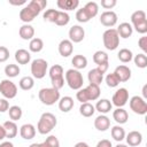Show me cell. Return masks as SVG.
I'll return each instance as SVG.
<instances>
[{"label":"cell","instance_id":"obj_1","mask_svg":"<svg viewBox=\"0 0 147 147\" xmlns=\"http://www.w3.org/2000/svg\"><path fill=\"white\" fill-rule=\"evenodd\" d=\"M47 6L46 0H31L28 5H25L20 11V20L25 24H29L38 16L41 10Z\"/></svg>","mask_w":147,"mask_h":147},{"label":"cell","instance_id":"obj_2","mask_svg":"<svg viewBox=\"0 0 147 147\" xmlns=\"http://www.w3.org/2000/svg\"><path fill=\"white\" fill-rule=\"evenodd\" d=\"M100 94H101V90L99 85L88 84L86 87L78 90V92L76 93V98L80 103H84V102L98 100Z\"/></svg>","mask_w":147,"mask_h":147},{"label":"cell","instance_id":"obj_3","mask_svg":"<svg viewBox=\"0 0 147 147\" xmlns=\"http://www.w3.org/2000/svg\"><path fill=\"white\" fill-rule=\"evenodd\" d=\"M57 124V119L54 114L52 113H44L41 114L38 124H37V130L40 134H47L49 133Z\"/></svg>","mask_w":147,"mask_h":147},{"label":"cell","instance_id":"obj_4","mask_svg":"<svg viewBox=\"0 0 147 147\" xmlns=\"http://www.w3.org/2000/svg\"><path fill=\"white\" fill-rule=\"evenodd\" d=\"M38 98L42 105L53 106L55 102H59L60 100V91L54 87H44L39 91Z\"/></svg>","mask_w":147,"mask_h":147},{"label":"cell","instance_id":"obj_5","mask_svg":"<svg viewBox=\"0 0 147 147\" xmlns=\"http://www.w3.org/2000/svg\"><path fill=\"white\" fill-rule=\"evenodd\" d=\"M64 78H65V82L68 84V86L71 88V90H80L83 87V84H84V78H83V75L80 74L79 70H76V69H69L65 71L64 74Z\"/></svg>","mask_w":147,"mask_h":147},{"label":"cell","instance_id":"obj_6","mask_svg":"<svg viewBox=\"0 0 147 147\" xmlns=\"http://www.w3.org/2000/svg\"><path fill=\"white\" fill-rule=\"evenodd\" d=\"M131 25L138 33L145 34L147 32V18L144 10H136L131 15Z\"/></svg>","mask_w":147,"mask_h":147},{"label":"cell","instance_id":"obj_7","mask_svg":"<svg viewBox=\"0 0 147 147\" xmlns=\"http://www.w3.org/2000/svg\"><path fill=\"white\" fill-rule=\"evenodd\" d=\"M49 78L52 82V87L56 88V90H61L64 85V72H63V68L60 64H54L51 67L49 71Z\"/></svg>","mask_w":147,"mask_h":147},{"label":"cell","instance_id":"obj_8","mask_svg":"<svg viewBox=\"0 0 147 147\" xmlns=\"http://www.w3.org/2000/svg\"><path fill=\"white\" fill-rule=\"evenodd\" d=\"M102 41L103 46L108 51H115L119 46V36L116 31V29H107L102 34Z\"/></svg>","mask_w":147,"mask_h":147},{"label":"cell","instance_id":"obj_9","mask_svg":"<svg viewBox=\"0 0 147 147\" xmlns=\"http://www.w3.org/2000/svg\"><path fill=\"white\" fill-rule=\"evenodd\" d=\"M48 69V63L44 59H36L31 62V74L33 78L41 79L46 76Z\"/></svg>","mask_w":147,"mask_h":147},{"label":"cell","instance_id":"obj_10","mask_svg":"<svg viewBox=\"0 0 147 147\" xmlns=\"http://www.w3.org/2000/svg\"><path fill=\"white\" fill-rule=\"evenodd\" d=\"M0 93L5 99H14L17 94V86L10 79H2L0 82Z\"/></svg>","mask_w":147,"mask_h":147},{"label":"cell","instance_id":"obj_11","mask_svg":"<svg viewBox=\"0 0 147 147\" xmlns=\"http://www.w3.org/2000/svg\"><path fill=\"white\" fill-rule=\"evenodd\" d=\"M129 105H130V108L133 113H136L138 115H146L147 114V102L144 98H141L139 95H134L130 99Z\"/></svg>","mask_w":147,"mask_h":147},{"label":"cell","instance_id":"obj_12","mask_svg":"<svg viewBox=\"0 0 147 147\" xmlns=\"http://www.w3.org/2000/svg\"><path fill=\"white\" fill-rule=\"evenodd\" d=\"M129 101V91L125 87H119L116 90L111 98V105L116 106L117 108H123L126 102Z\"/></svg>","mask_w":147,"mask_h":147},{"label":"cell","instance_id":"obj_13","mask_svg":"<svg viewBox=\"0 0 147 147\" xmlns=\"http://www.w3.org/2000/svg\"><path fill=\"white\" fill-rule=\"evenodd\" d=\"M117 20H118L117 14L115 11H113V10H106V11H103L100 15V22H101V24L105 25V26H107V28H109V29L113 28L117 23Z\"/></svg>","mask_w":147,"mask_h":147},{"label":"cell","instance_id":"obj_14","mask_svg":"<svg viewBox=\"0 0 147 147\" xmlns=\"http://www.w3.org/2000/svg\"><path fill=\"white\" fill-rule=\"evenodd\" d=\"M85 38V30L80 25H72L69 29V40L71 42H80Z\"/></svg>","mask_w":147,"mask_h":147},{"label":"cell","instance_id":"obj_15","mask_svg":"<svg viewBox=\"0 0 147 147\" xmlns=\"http://www.w3.org/2000/svg\"><path fill=\"white\" fill-rule=\"evenodd\" d=\"M114 74L117 76V78L119 79L121 83L127 82L131 78V69L125 64H121V65L116 67Z\"/></svg>","mask_w":147,"mask_h":147},{"label":"cell","instance_id":"obj_16","mask_svg":"<svg viewBox=\"0 0 147 147\" xmlns=\"http://www.w3.org/2000/svg\"><path fill=\"white\" fill-rule=\"evenodd\" d=\"M94 127L98 130V131H101V132H105L107 131L109 127H110V119L108 116L106 115H99L98 117H95L94 119Z\"/></svg>","mask_w":147,"mask_h":147},{"label":"cell","instance_id":"obj_17","mask_svg":"<svg viewBox=\"0 0 147 147\" xmlns=\"http://www.w3.org/2000/svg\"><path fill=\"white\" fill-rule=\"evenodd\" d=\"M74 51V45L69 39H63L59 44V53L63 57H68L72 54Z\"/></svg>","mask_w":147,"mask_h":147},{"label":"cell","instance_id":"obj_18","mask_svg":"<svg viewBox=\"0 0 147 147\" xmlns=\"http://www.w3.org/2000/svg\"><path fill=\"white\" fill-rule=\"evenodd\" d=\"M20 134L23 139L25 140H31L34 138L36 136V127L34 125L30 124V123H26V124H23L21 127H20Z\"/></svg>","mask_w":147,"mask_h":147},{"label":"cell","instance_id":"obj_19","mask_svg":"<svg viewBox=\"0 0 147 147\" xmlns=\"http://www.w3.org/2000/svg\"><path fill=\"white\" fill-rule=\"evenodd\" d=\"M125 139L129 146L136 147L139 146L142 141V134L139 131H130L127 134H125Z\"/></svg>","mask_w":147,"mask_h":147},{"label":"cell","instance_id":"obj_20","mask_svg":"<svg viewBox=\"0 0 147 147\" xmlns=\"http://www.w3.org/2000/svg\"><path fill=\"white\" fill-rule=\"evenodd\" d=\"M94 108H95V111H99L100 114L106 115L107 113H109L111 110L113 105H111L110 100H108V99H100L96 101Z\"/></svg>","mask_w":147,"mask_h":147},{"label":"cell","instance_id":"obj_21","mask_svg":"<svg viewBox=\"0 0 147 147\" xmlns=\"http://www.w3.org/2000/svg\"><path fill=\"white\" fill-rule=\"evenodd\" d=\"M3 129H5V132H6V138H15L18 133V127L16 125V123L14 121H6L3 124H2Z\"/></svg>","mask_w":147,"mask_h":147},{"label":"cell","instance_id":"obj_22","mask_svg":"<svg viewBox=\"0 0 147 147\" xmlns=\"http://www.w3.org/2000/svg\"><path fill=\"white\" fill-rule=\"evenodd\" d=\"M18 34L23 40H31L34 38V29L31 24H23L18 30Z\"/></svg>","mask_w":147,"mask_h":147},{"label":"cell","instance_id":"obj_23","mask_svg":"<svg viewBox=\"0 0 147 147\" xmlns=\"http://www.w3.org/2000/svg\"><path fill=\"white\" fill-rule=\"evenodd\" d=\"M15 61L18 64H28L31 61V54L24 48H20L15 52Z\"/></svg>","mask_w":147,"mask_h":147},{"label":"cell","instance_id":"obj_24","mask_svg":"<svg viewBox=\"0 0 147 147\" xmlns=\"http://www.w3.org/2000/svg\"><path fill=\"white\" fill-rule=\"evenodd\" d=\"M116 31H117L118 36H119L121 38H123V39H126V38L131 37L132 33H133L132 25H131L130 23H127V22H123V23H121V24L118 25V28L116 29Z\"/></svg>","mask_w":147,"mask_h":147},{"label":"cell","instance_id":"obj_25","mask_svg":"<svg viewBox=\"0 0 147 147\" xmlns=\"http://www.w3.org/2000/svg\"><path fill=\"white\" fill-rule=\"evenodd\" d=\"M87 79H88V83L90 84H94V85H99L102 83L103 80V74H101L98 68H94V69H91L87 74Z\"/></svg>","mask_w":147,"mask_h":147},{"label":"cell","instance_id":"obj_26","mask_svg":"<svg viewBox=\"0 0 147 147\" xmlns=\"http://www.w3.org/2000/svg\"><path fill=\"white\" fill-rule=\"evenodd\" d=\"M113 118L117 124H125L129 119V114L124 108H116L113 111Z\"/></svg>","mask_w":147,"mask_h":147},{"label":"cell","instance_id":"obj_27","mask_svg":"<svg viewBox=\"0 0 147 147\" xmlns=\"http://www.w3.org/2000/svg\"><path fill=\"white\" fill-rule=\"evenodd\" d=\"M74 105H75L74 99L71 96H68V95L62 96L59 100V109L63 113H69L74 108Z\"/></svg>","mask_w":147,"mask_h":147},{"label":"cell","instance_id":"obj_28","mask_svg":"<svg viewBox=\"0 0 147 147\" xmlns=\"http://www.w3.org/2000/svg\"><path fill=\"white\" fill-rule=\"evenodd\" d=\"M56 5L60 9H63V11L74 10L79 6V1L78 0H57Z\"/></svg>","mask_w":147,"mask_h":147},{"label":"cell","instance_id":"obj_29","mask_svg":"<svg viewBox=\"0 0 147 147\" xmlns=\"http://www.w3.org/2000/svg\"><path fill=\"white\" fill-rule=\"evenodd\" d=\"M71 64L74 65V69H76V70L85 69L87 67V59L82 54L75 55L71 60Z\"/></svg>","mask_w":147,"mask_h":147},{"label":"cell","instance_id":"obj_30","mask_svg":"<svg viewBox=\"0 0 147 147\" xmlns=\"http://www.w3.org/2000/svg\"><path fill=\"white\" fill-rule=\"evenodd\" d=\"M79 113H80V115H82L83 117H91V116L94 115L95 108H94V106H93L92 103H90V102H84V103H82L80 107H79Z\"/></svg>","mask_w":147,"mask_h":147},{"label":"cell","instance_id":"obj_31","mask_svg":"<svg viewBox=\"0 0 147 147\" xmlns=\"http://www.w3.org/2000/svg\"><path fill=\"white\" fill-rule=\"evenodd\" d=\"M110 133H111V137L114 140H116L117 142H121L122 140L125 139V131L124 129L121 126V125H115L111 127L110 130Z\"/></svg>","mask_w":147,"mask_h":147},{"label":"cell","instance_id":"obj_32","mask_svg":"<svg viewBox=\"0 0 147 147\" xmlns=\"http://www.w3.org/2000/svg\"><path fill=\"white\" fill-rule=\"evenodd\" d=\"M42 48H44V41H42V39L34 37V38H32L30 40V42H29V49H30V52H32V53H39V52L42 51Z\"/></svg>","mask_w":147,"mask_h":147},{"label":"cell","instance_id":"obj_33","mask_svg":"<svg viewBox=\"0 0 147 147\" xmlns=\"http://www.w3.org/2000/svg\"><path fill=\"white\" fill-rule=\"evenodd\" d=\"M18 85H20V88H22L23 91H30L34 86V79L31 76H24L20 79Z\"/></svg>","mask_w":147,"mask_h":147},{"label":"cell","instance_id":"obj_34","mask_svg":"<svg viewBox=\"0 0 147 147\" xmlns=\"http://www.w3.org/2000/svg\"><path fill=\"white\" fill-rule=\"evenodd\" d=\"M83 8H84V10L86 11V14L88 15L90 18L95 17V16L98 15V13H99V6H98V3L94 2V1L87 2Z\"/></svg>","mask_w":147,"mask_h":147},{"label":"cell","instance_id":"obj_35","mask_svg":"<svg viewBox=\"0 0 147 147\" xmlns=\"http://www.w3.org/2000/svg\"><path fill=\"white\" fill-rule=\"evenodd\" d=\"M70 21V16L67 11H63V10H59L57 11V15H56V18H55V24L59 25V26H64L69 23Z\"/></svg>","mask_w":147,"mask_h":147},{"label":"cell","instance_id":"obj_36","mask_svg":"<svg viewBox=\"0 0 147 147\" xmlns=\"http://www.w3.org/2000/svg\"><path fill=\"white\" fill-rule=\"evenodd\" d=\"M117 57L121 62L123 63H129L130 61H132L133 59V53L129 49V48H122L119 49L118 54H117Z\"/></svg>","mask_w":147,"mask_h":147},{"label":"cell","instance_id":"obj_37","mask_svg":"<svg viewBox=\"0 0 147 147\" xmlns=\"http://www.w3.org/2000/svg\"><path fill=\"white\" fill-rule=\"evenodd\" d=\"M21 72V69L17 64H14V63H9L5 67V74L7 77L9 78H14V77H17L18 74Z\"/></svg>","mask_w":147,"mask_h":147},{"label":"cell","instance_id":"obj_38","mask_svg":"<svg viewBox=\"0 0 147 147\" xmlns=\"http://www.w3.org/2000/svg\"><path fill=\"white\" fill-rule=\"evenodd\" d=\"M109 60V56L106 52L103 51H96L94 54H93V61L94 63H96L98 65L99 64H102V63H107Z\"/></svg>","mask_w":147,"mask_h":147},{"label":"cell","instance_id":"obj_39","mask_svg":"<svg viewBox=\"0 0 147 147\" xmlns=\"http://www.w3.org/2000/svg\"><path fill=\"white\" fill-rule=\"evenodd\" d=\"M132 60H133L134 64H136L138 68H140V69H145V68L147 67V56H146V54H144V53H140V54L134 55V57H133Z\"/></svg>","mask_w":147,"mask_h":147},{"label":"cell","instance_id":"obj_40","mask_svg":"<svg viewBox=\"0 0 147 147\" xmlns=\"http://www.w3.org/2000/svg\"><path fill=\"white\" fill-rule=\"evenodd\" d=\"M8 114H9L10 119L15 122V121L21 119L23 113H22L21 107H18V106H11V107H9V109H8Z\"/></svg>","mask_w":147,"mask_h":147},{"label":"cell","instance_id":"obj_41","mask_svg":"<svg viewBox=\"0 0 147 147\" xmlns=\"http://www.w3.org/2000/svg\"><path fill=\"white\" fill-rule=\"evenodd\" d=\"M105 80H106V84H107L108 87H117V86L119 85V83H121L119 79L117 78V76H116L114 72L108 74V75L106 76Z\"/></svg>","mask_w":147,"mask_h":147},{"label":"cell","instance_id":"obj_42","mask_svg":"<svg viewBox=\"0 0 147 147\" xmlns=\"http://www.w3.org/2000/svg\"><path fill=\"white\" fill-rule=\"evenodd\" d=\"M57 9H47L44 14H42V18L46 21V22H51V23H54L55 22V18H56V15H57Z\"/></svg>","mask_w":147,"mask_h":147},{"label":"cell","instance_id":"obj_43","mask_svg":"<svg viewBox=\"0 0 147 147\" xmlns=\"http://www.w3.org/2000/svg\"><path fill=\"white\" fill-rule=\"evenodd\" d=\"M76 20L79 22V23H87L91 18L88 17V15L86 14V11L84 10V8H80L76 11Z\"/></svg>","mask_w":147,"mask_h":147},{"label":"cell","instance_id":"obj_44","mask_svg":"<svg viewBox=\"0 0 147 147\" xmlns=\"http://www.w3.org/2000/svg\"><path fill=\"white\" fill-rule=\"evenodd\" d=\"M45 142L48 147H60V141L55 136H48L46 138Z\"/></svg>","mask_w":147,"mask_h":147},{"label":"cell","instance_id":"obj_45","mask_svg":"<svg viewBox=\"0 0 147 147\" xmlns=\"http://www.w3.org/2000/svg\"><path fill=\"white\" fill-rule=\"evenodd\" d=\"M9 59V51L5 46H0V63L6 62Z\"/></svg>","mask_w":147,"mask_h":147},{"label":"cell","instance_id":"obj_46","mask_svg":"<svg viewBox=\"0 0 147 147\" xmlns=\"http://www.w3.org/2000/svg\"><path fill=\"white\" fill-rule=\"evenodd\" d=\"M138 46L144 52V54L147 53V37H145V36L144 37H140L139 40H138Z\"/></svg>","mask_w":147,"mask_h":147},{"label":"cell","instance_id":"obj_47","mask_svg":"<svg viewBox=\"0 0 147 147\" xmlns=\"http://www.w3.org/2000/svg\"><path fill=\"white\" fill-rule=\"evenodd\" d=\"M116 0H101V7H103L105 9H111L116 6Z\"/></svg>","mask_w":147,"mask_h":147},{"label":"cell","instance_id":"obj_48","mask_svg":"<svg viewBox=\"0 0 147 147\" xmlns=\"http://www.w3.org/2000/svg\"><path fill=\"white\" fill-rule=\"evenodd\" d=\"M9 109V102L7 99H0V113H5Z\"/></svg>","mask_w":147,"mask_h":147},{"label":"cell","instance_id":"obj_49","mask_svg":"<svg viewBox=\"0 0 147 147\" xmlns=\"http://www.w3.org/2000/svg\"><path fill=\"white\" fill-rule=\"evenodd\" d=\"M95 147H113V145H111L110 140H108V139H102V140H100V141L96 144Z\"/></svg>","mask_w":147,"mask_h":147},{"label":"cell","instance_id":"obj_50","mask_svg":"<svg viewBox=\"0 0 147 147\" xmlns=\"http://www.w3.org/2000/svg\"><path fill=\"white\" fill-rule=\"evenodd\" d=\"M96 68H98V70H99L101 74H106V72H107V70H108V68H109V62H107V63H102V64H99Z\"/></svg>","mask_w":147,"mask_h":147},{"label":"cell","instance_id":"obj_51","mask_svg":"<svg viewBox=\"0 0 147 147\" xmlns=\"http://www.w3.org/2000/svg\"><path fill=\"white\" fill-rule=\"evenodd\" d=\"M9 3L13 6H21V5H25L26 0H20V1H15V0H9Z\"/></svg>","mask_w":147,"mask_h":147},{"label":"cell","instance_id":"obj_52","mask_svg":"<svg viewBox=\"0 0 147 147\" xmlns=\"http://www.w3.org/2000/svg\"><path fill=\"white\" fill-rule=\"evenodd\" d=\"M6 138V132H5V129L2 125H0V141L3 140Z\"/></svg>","mask_w":147,"mask_h":147},{"label":"cell","instance_id":"obj_53","mask_svg":"<svg viewBox=\"0 0 147 147\" xmlns=\"http://www.w3.org/2000/svg\"><path fill=\"white\" fill-rule=\"evenodd\" d=\"M0 147H14L11 141H3L0 144Z\"/></svg>","mask_w":147,"mask_h":147},{"label":"cell","instance_id":"obj_54","mask_svg":"<svg viewBox=\"0 0 147 147\" xmlns=\"http://www.w3.org/2000/svg\"><path fill=\"white\" fill-rule=\"evenodd\" d=\"M29 147H48V146H47V145H46V142L44 141V142H41V144H37V142L31 144Z\"/></svg>","mask_w":147,"mask_h":147},{"label":"cell","instance_id":"obj_55","mask_svg":"<svg viewBox=\"0 0 147 147\" xmlns=\"http://www.w3.org/2000/svg\"><path fill=\"white\" fill-rule=\"evenodd\" d=\"M74 147H90V146H88V144H86V142H84V141H79V142H77Z\"/></svg>","mask_w":147,"mask_h":147},{"label":"cell","instance_id":"obj_56","mask_svg":"<svg viewBox=\"0 0 147 147\" xmlns=\"http://www.w3.org/2000/svg\"><path fill=\"white\" fill-rule=\"evenodd\" d=\"M142 94H144V99H146L147 98V85L142 87Z\"/></svg>","mask_w":147,"mask_h":147},{"label":"cell","instance_id":"obj_57","mask_svg":"<svg viewBox=\"0 0 147 147\" xmlns=\"http://www.w3.org/2000/svg\"><path fill=\"white\" fill-rule=\"evenodd\" d=\"M115 147H129L127 145H124V144H117Z\"/></svg>","mask_w":147,"mask_h":147}]
</instances>
